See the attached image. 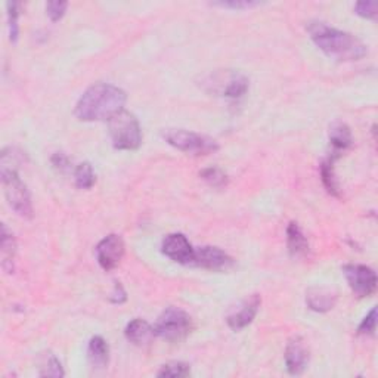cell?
I'll return each mask as SVG.
<instances>
[{"mask_svg": "<svg viewBox=\"0 0 378 378\" xmlns=\"http://www.w3.org/2000/svg\"><path fill=\"white\" fill-rule=\"evenodd\" d=\"M125 241L120 235L111 234L99 241L97 246V260L104 271L110 272L115 269L125 255Z\"/></svg>", "mask_w": 378, "mask_h": 378, "instance_id": "obj_9", "label": "cell"}, {"mask_svg": "<svg viewBox=\"0 0 378 378\" xmlns=\"http://www.w3.org/2000/svg\"><path fill=\"white\" fill-rule=\"evenodd\" d=\"M191 374V367L185 362H169L164 363L163 367L160 368L157 372V377H169V378H181V377H188Z\"/></svg>", "mask_w": 378, "mask_h": 378, "instance_id": "obj_24", "label": "cell"}, {"mask_svg": "<svg viewBox=\"0 0 378 378\" xmlns=\"http://www.w3.org/2000/svg\"><path fill=\"white\" fill-rule=\"evenodd\" d=\"M163 138L169 145L189 155H210L219 150V144L213 138L185 129H167L163 132Z\"/></svg>", "mask_w": 378, "mask_h": 378, "instance_id": "obj_4", "label": "cell"}, {"mask_svg": "<svg viewBox=\"0 0 378 378\" xmlns=\"http://www.w3.org/2000/svg\"><path fill=\"white\" fill-rule=\"evenodd\" d=\"M110 136L115 150L134 151L142 144V130L138 118L132 113L123 110L115 114L110 121Z\"/></svg>", "mask_w": 378, "mask_h": 378, "instance_id": "obj_3", "label": "cell"}, {"mask_svg": "<svg viewBox=\"0 0 378 378\" xmlns=\"http://www.w3.org/2000/svg\"><path fill=\"white\" fill-rule=\"evenodd\" d=\"M50 161H52V166L55 167L57 170H59L61 173H65L71 167V161H70L69 155H65L64 153H55L52 155Z\"/></svg>", "mask_w": 378, "mask_h": 378, "instance_id": "obj_30", "label": "cell"}, {"mask_svg": "<svg viewBox=\"0 0 378 378\" xmlns=\"http://www.w3.org/2000/svg\"><path fill=\"white\" fill-rule=\"evenodd\" d=\"M125 335L127 342H130L134 346H145V344H150L151 340L155 337V332H154V327L150 326L146 321L144 319H133L127 323V327L125 330Z\"/></svg>", "mask_w": 378, "mask_h": 378, "instance_id": "obj_15", "label": "cell"}, {"mask_svg": "<svg viewBox=\"0 0 378 378\" xmlns=\"http://www.w3.org/2000/svg\"><path fill=\"white\" fill-rule=\"evenodd\" d=\"M213 6H219L225 9H251L255 6H260V2H254V0H225V2H214L211 4Z\"/></svg>", "mask_w": 378, "mask_h": 378, "instance_id": "obj_26", "label": "cell"}, {"mask_svg": "<svg viewBox=\"0 0 378 378\" xmlns=\"http://www.w3.org/2000/svg\"><path fill=\"white\" fill-rule=\"evenodd\" d=\"M161 251L173 262L181 265H192L195 248L183 234H169L161 242Z\"/></svg>", "mask_w": 378, "mask_h": 378, "instance_id": "obj_10", "label": "cell"}, {"mask_svg": "<svg viewBox=\"0 0 378 378\" xmlns=\"http://www.w3.org/2000/svg\"><path fill=\"white\" fill-rule=\"evenodd\" d=\"M309 363V349L300 335H295L286 347V367L291 375H300Z\"/></svg>", "mask_w": 378, "mask_h": 378, "instance_id": "obj_13", "label": "cell"}, {"mask_svg": "<svg viewBox=\"0 0 378 378\" xmlns=\"http://www.w3.org/2000/svg\"><path fill=\"white\" fill-rule=\"evenodd\" d=\"M2 176V185L5 189V197L8 204L12 207L21 218L31 219L33 218V202L29 188L21 181L17 169L2 167L0 170Z\"/></svg>", "mask_w": 378, "mask_h": 378, "instance_id": "obj_5", "label": "cell"}, {"mask_svg": "<svg viewBox=\"0 0 378 378\" xmlns=\"http://www.w3.org/2000/svg\"><path fill=\"white\" fill-rule=\"evenodd\" d=\"M337 158L339 157L331 155L321 164V179H322L323 186H326V189L331 195L340 197V185L335 178V172H334V161Z\"/></svg>", "mask_w": 378, "mask_h": 378, "instance_id": "obj_20", "label": "cell"}, {"mask_svg": "<svg viewBox=\"0 0 378 378\" xmlns=\"http://www.w3.org/2000/svg\"><path fill=\"white\" fill-rule=\"evenodd\" d=\"M330 142L334 148V154L339 157L340 153L346 151L347 148L352 146L354 138H352V132H350L349 126L344 123H340L337 121L331 127H330Z\"/></svg>", "mask_w": 378, "mask_h": 378, "instance_id": "obj_19", "label": "cell"}, {"mask_svg": "<svg viewBox=\"0 0 378 378\" xmlns=\"http://www.w3.org/2000/svg\"><path fill=\"white\" fill-rule=\"evenodd\" d=\"M74 182H76V186L80 189H90L94 185V182H97V176H94V172L90 163H82L76 167Z\"/></svg>", "mask_w": 378, "mask_h": 378, "instance_id": "obj_22", "label": "cell"}, {"mask_svg": "<svg viewBox=\"0 0 378 378\" xmlns=\"http://www.w3.org/2000/svg\"><path fill=\"white\" fill-rule=\"evenodd\" d=\"M38 375L40 377H55V378L64 377V370H62L59 359L50 352L45 354L42 362H40Z\"/></svg>", "mask_w": 378, "mask_h": 378, "instance_id": "obj_21", "label": "cell"}, {"mask_svg": "<svg viewBox=\"0 0 378 378\" xmlns=\"http://www.w3.org/2000/svg\"><path fill=\"white\" fill-rule=\"evenodd\" d=\"M202 86H206L209 92L219 94V97L238 99L247 93L250 88V80L242 73L223 70L206 77Z\"/></svg>", "mask_w": 378, "mask_h": 378, "instance_id": "obj_7", "label": "cell"}, {"mask_svg": "<svg viewBox=\"0 0 378 378\" xmlns=\"http://www.w3.org/2000/svg\"><path fill=\"white\" fill-rule=\"evenodd\" d=\"M192 331V319L183 309L167 307L154 326V332L166 342H182Z\"/></svg>", "mask_w": 378, "mask_h": 378, "instance_id": "obj_6", "label": "cell"}, {"mask_svg": "<svg viewBox=\"0 0 378 378\" xmlns=\"http://www.w3.org/2000/svg\"><path fill=\"white\" fill-rule=\"evenodd\" d=\"M200 178L213 188H223L229 182L226 173L218 167H209V169L201 170Z\"/></svg>", "mask_w": 378, "mask_h": 378, "instance_id": "obj_25", "label": "cell"}, {"mask_svg": "<svg viewBox=\"0 0 378 378\" xmlns=\"http://www.w3.org/2000/svg\"><path fill=\"white\" fill-rule=\"evenodd\" d=\"M375 327H377V309L372 307L370 310V314L360 322V326L358 328V334L372 335L375 332Z\"/></svg>", "mask_w": 378, "mask_h": 378, "instance_id": "obj_28", "label": "cell"}, {"mask_svg": "<svg viewBox=\"0 0 378 378\" xmlns=\"http://www.w3.org/2000/svg\"><path fill=\"white\" fill-rule=\"evenodd\" d=\"M355 10L359 17L368 18V20H375L378 13V4L374 0H367V2H358L355 5Z\"/></svg>", "mask_w": 378, "mask_h": 378, "instance_id": "obj_27", "label": "cell"}, {"mask_svg": "<svg viewBox=\"0 0 378 378\" xmlns=\"http://www.w3.org/2000/svg\"><path fill=\"white\" fill-rule=\"evenodd\" d=\"M306 29L312 42L330 58L337 61H359L367 57V45L354 34L337 30L321 21H310Z\"/></svg>", "mask_w": 378, "mask_h": 378, "instance_id": "obj_1", "label": "cell"}, {"mask_svg": "<svg viewBox=\"0 0 378 378\" xmlns=\"http://www.w3.org/2000/svg\"><path fill=\"white\" fill-rule=\"evenodd\" d=\"M88 359L90 365L97 370L106 368L110 362V346L101 335H94L90 339L88 346Z\"/></svg>", "mask_w": 378, "mask_h": 378, "instance_id": "obj_16", "label": "cell"}, {"mask_svg": "<svg viewBox=\"0 0 378 378\" xmlns=\"http://www.w3.org/2000/svg\"><path fill=\"white\" fill-rule=\"evenodd\" d=\"M127 299V295H126V291L125 288L121 287V284L120 282H115V286H114V293L111 295V302L115 303V304H121L123 302H126Z\"/></svg>", "mask_w": 378, "mask_h": 378, "instance_id": "obj_31", "label": "cell"}, {"mask_svg": "<svg viewBox=\"0 0 378 378\" xmlns=\"http://www.w3.org/2000/svg\"><path fill=\"white\" fill-rule=\"evenodd\" d=\"M192 265L202 269H207V271L223 272L234 266V259L218 247L206 246V247L195 248V258H194Z\"/></svg>", "mask_w": 378, "mask_h": 378, "instance_id": "obj_11", "label": "cell"}, {"mask_svg": "<svg viewBox=\"0 0 378 378\" xmlns=\"http://www.w3.org/2000/svg\"><path fill=\"white\" fill-rule=\"evenodd\" d=\"M6 10H8V27H9V38L12 43L18 42L20 36V4L18 2H8L6 4Z\"/></svg>", "mask_w": 378, "mask_h": 378, "instance_id": "obj_23", "label": "cell"}, {"mask_svg": "<svg viewBox=\"0 0 378 378\" xmlns=\"http://www.w3.org/2000/svg\"><path fill=\"white\" fill-rule=\"evenodd\" d=\"M66 8H69V4L66 2H48L46 4V13H48V17L50 18V21L57 22L65 15Z\"/></svg>", "mask_w": 378, "mask_h": 378, "instance_id": "obj_29", "label": "cell"}, {"mask_svg": "<svg viewBox=\"0 0 378 378\" xmlns=\"http://www.w3.org/2000/svg\"><path fill=\"white\" fill-rule=\"evenodd\" d=\"M287 247L294 258H303L309 253V241L295 222H291L287 227Z\"/></svg>", "mask_w": 378, "mask_h": 378, "instance_id": "obj_18", "label": "cell"}, {"mask_svg": "<svg viewBox=\"0 0 378 378\" xmlns=\"http://www.w3.org/2000/svg\"><path fill=\"white\" fill-rule=\"evenodd\" d=\"M335 300V293L328 288H310L306 294V303L315 312H328L334 307Z\"/></svg>", "mask_w": 378, "mask_h": 378, "instance_id": "obj_17", "label": "cell"}, {"mask_svg": "<svg viewBox=\"0 0 378 378\" xmlns=\"http://www.w3.org/2000/svg\"><path fill=\"white\" fill-rule=\"evenodd\" d=\"M15 255L17 241L8 226L2 223V234H0V258H2V269L6 274L15 271Z\"/></svg>", "mask_w": 378, "mask_h": 378, "instance_id": "obj_14", "label": "cell"}, {"mask_svg": "<svg viewBox=\"0 0 378 378\" xmlns=\"http://www.w3.org/2000/svg\"><path fill=\"white\" fill-rule=\"evenodd\" d=\"M127 94L114 85L98 83L90 86L80 97L74 114L80 121H110L125 110Z\"/></svg>", "mask_w": 378, "mask_h": 378, "instance_id": "obj_2", "label": "cell"}, {"mask_svg": "<svg viewBox=\"0 0 378 378\" xmlns=\"http://www.w3.org/2000/svg\"><path fill=\"white\" fill-rule=\"evenodd\" d=\"M260 304H262V299L259 294L250 295L248 299L241 302L239 306L226 316L227 327L234 331H241L246 327H248L254 321L255 315H258Z\"/></svg>", "mask_w": 378, "mask_h": 378, "instance_id": "obj_12", "label": "cell"}, {"mask_svg": "<svg viewBox=\"0 0 378 378\" xmlns=\"http://www.w3.org/2000/svg\"><path fill=\"white\" fill-rule=\"evenodd\" d=\"M343 274L347 279L350 290L358 299H365L377 290V274L374 269L365 265H346L343 266Z\"/></svg>", "mask_w": 378, "mask_h": 378, "instance_id": "obj_8", "label": "cell"}]
</instances>
